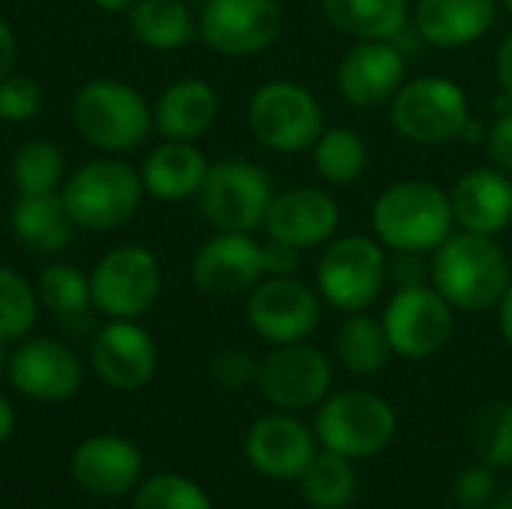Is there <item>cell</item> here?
<instances>
[{
	"label": "cell",
	"mask_w": 512,
	"mask_h": 509,
	"mask_svg": "<svg viewBox=\"0 0 512 509\" xmlns=\"http://www.w3.org/2000/svg\"><path fill=\"white\" fill-rule=\"evenodd\" d=\"M471 444L489 468H512V402L492 399L471 420Z\"/></svg>",
	"instance_id": "obj_35"
},
{
	"label": "cell",
	"mask_w": 512,
	"mask_h": 509,
	"mask_svg": "<svg viewBox=\"0 0 512 509\" xmlns=\"http://www.w3.org/2000/svg\"><path fill=\"white\" fill-rule=\"evenodd\" d=\"M336 357L351 375H378L393 357L381 318H372L366 312L348 315L336 330Z\"/></svg>",
	"instance_id": "obj_29"
},
{
	"label": "cell",
	"mask_w": 512,
	"mask_h": 509,
	"mask_svg": "<svg viewBox=\"0 0 512 509\" xmlns=\"http://www.w3.org/2000/svg\"><path fill=\"white\" fill-rule=\"evenodd\" d=\"M390 282V255L375 234L333 237L315 267V288L321 300L345 315L366 312Z\"/></svg>",
	"instance_id": "obj_6"
},
{
	"label": "cell",
	"mask_w": 512,
	"mask_h": 509,
	"mask_svg": "<svg viewBox=\"0 0 512 509\" xmlns=\"http://www.w3.org/2000/svg\"><path fill=\"white\" fill-rule=\"evenodd\" d=\"M300 489L312 509H342L357 495V471L351 459L324 450L300 474Z\"/></svg>",
	"instance_id": "obj_32"
},
{
	"label": "cell",
	"mask_w": 512,
	"mask_h": 509,
	"mask_svg": "<svg viewBox=\"0 0 512 509\" xmlns=\"http://www.w3.org/2000/svg\"><path fill=\"white\" fill-rule=\"evenodd\" d=\"M408 81V60L396 39H357L336 66L339 96L360 108H381Z\"/></svg>",
	"instance_id": "obj_17"
},
{
	"label": "cell",
	"mask_w": 512,
	"mask_h": 509,
	"mask_svg": "<svg viewBox=\"0 0 512 509\" xmlns=\"http://www.w3.org/2000/svg\"><path fill=\"white\" fill-rule=\"evenodd\" d=\"M96 9H102V12H108V15H126L138 0H90Z\"/></svg>",
	"instance_id": "obj_46"
},
{
	"label": "cell",
	"mask_w": 512,
	"mask_h": 509,
	"mask_svg": "<svg viewBox=\"0 0 512 509\" xmlns=\"http://www.w3.org/2000/svg\"><path fill=\"white\" fill-rule=\"evenodd\" d=\"M339 201L321 186H294L273 195V204L264 216L267 240L291 246L297 252L327 246L339 231Z\"/></svg>",
	"instance_id": "obj_19"
},
{
	"label": "cell",
	"mask_w": 512,
	"mask_h": 509,
	"mask_svg": "<svg viewBox=\"0 0 512 509\" xmlns=\"http://www.w3.org/2000/svg\"><path fill=\"white\" fill-rule=\"evenodd\" d=\"M12 237L33 255H60L75 234V222L60 198L51 195H18L9 213Z\"/></svg>",
	"instance_id": "obj_26"
},
{
	"label": "cell",
	"mask_w": 512,
	"mask_h": 509,
	"mask_svg": "<svg viewBox=\"0 0 512 509\" xmlns=\"http://www.w3.org/2000/svg\"><path fill=\"white\" fill-rule=\"evenodd\" d=\"M6 378L21 396L45 405H60L81 390L84 369L78 354L66 342L51 336H27L15 342L9 354Z\"/></svg>",
	"instance_id": "obj_16"
},
{
	"label": "cell",
	"mask_w": 512,
	"mask_h": 509,
	"mask_svg": "<svg viewBox=\"0 0 512 509\" xmlns=\"http://www.w3.org/2000/svg\"><path fill=\"white\" fill-rule=\"evenodd\" d=\"M246 123L252 138L282 156L309 153L327 129L324 108L306 84L291 78L264 81L246 105Z\"/></svg>",
	"instance_id": "obj_8"
},
{
	"label": "cell",
	"mask_w": 512,
	"mask_h": 509,
	"mask_svg": "<svg viewBox=\"0 0 512 509\" xmlns=\"http://www.w3.org/2000/svg\"><path fill=\"white\" fill-rule=\"evenodd\" d=\"M90 366L105 387L135 393L156 375V339L138 321H108L90 339Z\"/></svg>",
	"instance_id": "obj_18"
},
{
	"label": "cell",
	"mask_w": 512,
	"mask_h": 509,
	"mask_svg": "<svg viewBox=\"0 0 512 509\" xmlns=\"http://www.w3.org/2000/svg\"><path fill=\"white\" fill-rule=\"evenodd\" d=\"M300 264V252L276 240L258 243L252 234L216 231L204 240L192 258L189 276L204 297H240L249 294L267 276H288Z\"/></svg>",
	"instance_id": "obj_3"
},
{
	"label": "cell",
	"mask_w": 512,
	"mask_h": 509,
	"mask_svg": "<svg viewBox=\"0 0 512 509\" xmlns=\"http://www.w3.org/2000/svg\"><path fill=\"white\" fill-rule=\"evenodd\" d=\"M132 509H213V504L195 480L180 474H156L141 480Z\"/></svg>",
	"instance_id": "obj_36"
},
{
	"label": "cell",
	"mask_w": 512,
	"mask_h": 509,
	"mask_svg": "<svg viewBox=\"0 0 512 509\" xmlns=\"http://www.w3.org/2000/svg\"><path fill=\"white\" fill-rule=\"evenodd\" d=\"M36 285H30L15 267L0 264V342L15 345L30 336L39 315Z\"/></svg>",
	"instance_id": "obj_34"
},
{
	"label": "cell",
	"mask_w": 512,
	"mask_h": 509,
	"mask_svg": "<svg viewBox=\"0 0 512 509\" xmlns=\"http://www.w3.org/2000/svg\"><path fill=\"white\" fill-rule=\"evenodd\" d=\"M498 327H501L504 342L512 348V282L507 294H504V300H501V306H498Z\"/></svg>",
	"instance_id": "obj_45"
},
{
	"label": "cell",
	"mask_w": 512,
	"mask_h": 509,
	"mask_svg": "<svg viewBox=\"0 0 512 509\" xmlns=\"http://www.w3.org/2000/svg\"><path fill=\"white\" fill-rule=\"evenodd\" d=\"M273 195V180L261 165L249 159H219L210 162L195 204L213 231L255 234L264 228Z\"/></svg>",
	"instance_id": "obj_9"
},
{
	"label": "cell",
	"mask_w": 512,
	"mask_h": 509,
	"mask_svg": "<svg viewBox=\"0 0 512 509\" xmlns=\"http://www.w3.org/2000/svg\"><path fill=\"white\" fill-rule=\"evenodd\" d=\"M126 21L129 33L153 51H180L198 39V18L183 0H138Z\"/></svg>",
	"instance_id": "obj_28"
},
{
	"label": "cell",
	"mask_w": 512,
	"mask_h": 509,
	"mask_svg": "<svg viewBox=\"0 0 512 509\" xmlns=\"http://www.w3.org/2000/svg\"><path fill=\"white\" fill-rule=\"evenodd\" d=\"M498 3H501V9H504V12L512 18V0H498Z\"/></svg>",
	"instance_id": "obj_49"
},
{
	"label": "cell",
	"mask_w": 512,
	"mask_h": 509,
	"mask_svg": "<svg viewBox=\"0 0 512 509\" xmlns=\"http://www.w3.org/2000/svg\"><path fill=\"white\" fill-rule=\"evenodd\" d=\"M399 420L387 399L369 390H342L321 402L315 435L324 450L345 459H369L384 453L396 438Z\"/></svg>",
	"instance_id": "obj_10"
},
{
	"label": "cell",
	"mask_w": 512,
	"mask_h": 509,
	"mask_svg": "<svg viewBox=\"0 0 512 509\" xmlns=\"http://www.w3.org/2000/svg\"><path fill=\"white\" fill-rule=\"evenodd\" d=\"M15 63H18V36L12 24L0 15V78L15 72Z\"/></svg>",
	"instance_id": "obj_42"
},
{
	"label": "cell",
	"mask_w": 512,
	"mask_h": 509,
	"mask_svg": "<svg viewBox=\"0 0 512 509\" xmlns=\"http://www.w3.org/2000/svg\"><path fill=\"white\" fill-rule=\"evenodd\" d=\"M36 297L45 312H51L57 321L90 312L93 297H90V273L78 270L75 264H48L39 279H36Z\"/></svg>",
	"instance_id": "obj_33"
},
{
	"label": "cell",
	"mask_w": 512,
	"mask_h": 509,
	"mask_svg": "<svg viewBox=\"0 0 512 509\" xmlns=\"http://www.w3.org/2000/svg\"><path fill=\"white\" fill-rule=\"evenodd\" d=\"M285 9L279 0H207L198 39L222 57H255L279 42Z\"/></svg>",
	"instance_id": "obj_13"
},
{
	"label": "cell",
	"mask_w": 512,
	"mask_h": 509,
	"mask_svg": "<svg viewBox=\"0 0 512 509\" xmlns=\"http://www.w3.org/2000/svg\"><path fill=\"white\" fill-rule=\"evenodd\" d=\"M207 375L222 390H246L258 381V360L243 348H225L210 357Z\"/></svg>",
	"instance_id": "obj_38"
},
{
	"label": "cell",
	"mask_w": 512,
	"mask_h": 509,
	"mask_svg": "<svg viewBox=\"0 0 512 509\" xmlns=\"http://www.w3.org/2000/svg\"><path fill=\"white\" fill-rule=\"evenodd\" d=\"M309 156L318 177L333 186H351L369 168V144L357 129L348 126H327L312 144Z\"/></svg>",
	"instance_id": "obj_30"
},
{
	"label": "cell",
	"mask_w": 512,
	"mask_h": 509,
	"mask_svg": "<svg viewBox=\"0 0 512 509\" xmlns=\"http://www.w3.org/2000/svg\"><path fill=\"white\" fill-rule=\"evenodd\" d=\"M432 288L459 312L498 309L512 282V264L495 237L453 231L429 261Z\"/></svg>",
	"instance_id": "obj_1"
},
{
	"label": "cell",
	"mask_w": 512,
	"mask_h": 509,
	"mask_svg": "<svg viewBox=\"0 0 512 509\" xmlns=\"http://www.w3.org/2000/svg\"><path fill=\"white\" fill-rule=\"evenodd\" d=\"M246 321L270 345L306 342L321 324V294L294 273L267 276L249 291Z\"/></svg>",
	"instance_id": "obj_14"
},
{
	"label": "cell",
	"mask_w": 512,
	"mask_h": 509,
	"mask_svg": "<svg viewBox=\"0 0 512 509\" xmlns=\"http://www.w3.org/2000/svg\"><path fill=\"white\" fill-rule=\"evenodd\" d=\"M495 474L486 462L465 468L453 483V498L462 509H486L495 501Z\"/></svg>",
	"instance_id": "obj_39"
},
{
	"label": "cell",
	"mask_w": 512,
	"mask_h": 509,
	"mask_svg": "<svg viewBox=\"0 0 512 509\" xmlns=\"http://www.w3.org/2000/svg\"><path fill=\"white\" fill-rule=\"evenodd\" d=\"M15 435V408L12 402L0 393V447Z\"/></svg>",
	"instance_id": "obj_44"
},
{
	"label": "cell",
	"mask_w": 512,
	"mask_h": 509,
	"mask_svg": "<svg viewBox=\"0 0 512 509\" xmlns=\"http://www.w3.org/2000/svg\"><path fill=\"white\" fill-rule=\"evenodd\" d=\"M495 72H498V84H501V96L512 105V33L504 36V42L498 45L495 54Z\"/></svg>",
	"instance_id": "obj_43"
},
{
	"label": "cell",
	"mask_w": 512,
	"mask_h": 509,
	"mask_svg": "<svg viewBox=\"0 0 512 509\" xmlns=\"http://www.w3.org/2000/svg\"><path fill=\"white\" fill-rule=\"evenodd\" d=\"M210 159L201 153L195 141H171L162 138L141 165V183L144 192L153 195L156 201H189L198 195L204 177H207Z\"/></svg>",
	"instance_id": "obj_25"
},
{
	"label": "cell",
	"mask_w": 512,
	"mask_h": 509,
	"mask_svg": "<svg viewBox=\"0 0 512 509\" xmlns=\"http://www.w3.org/2000/svg\"><path fill=\"white\" fill-rule=\"evenodd\" d=\"M45 93L36 78L24 72H9L0 78V120L3 123H24L42 111Z\"/></svg>",
	"instance_id": "obj_37"
},
{
	"label": "cell",
	"mask_w": 512,
	"mask_h": 509,
	"mask_svg": "<svg viewBox=\"0 0 512 509\" xmlns=\"http://www.w3.org/2000/svg\"><path fill=\"white\" fill-rule=\"evenodd\" d=\"M69 474L93 498L111 501L135 492L144 477L141 450L123 435H90L84 438L69 459Z\"/></svg>",
	"instance_id": "obj_20"
},
{
	"label": "cell",
	"mask_w": 512,
	"mask_h": 509,
	"mask_svg": "<svg viewBox=\"0 0 512 509\" xmlns=\"http://www.w3.org/2000/svg\"><path fill=\"white\" fill-rule=\"evenodd\" d=\"M486 509H512V498H507V501H492Z\"/></svg>",
	"instance_id": "obj_48"
},
{
	"label": "cell",
	"mask_w": 512,
	"mask_h": 509,
	"mask_svg": "<svg viewBox=\"0 0 512 509\" xmlns=\"http://www.w3.org/2000/svg\"><path fill=\"white\" fill-rule=\"evenodd\" d=\"M315 456V435L288 411L261 417L246 435L249 465L270 480H300Z\"/></svg>",
	"instance_id": "obj_21"
},
{
	"label": "cell",
	"mask_w": 512,
	"mask_h": 509,
	"mask_svg": "<svg viewBox=\"0 0 512 509\" xmlns=\"http://www.w3.org/2000/svg\"><path fill=\"white\" fill-rule=\"evenodd\" d=\"M6 360H9V354H6V342H0V375L6 372Z\"/></svg>",
	"instance_id": "obj_47"
},
{
	"label": "cell",
	"mask_w": 512,
	"mask_h": 509,
	"mask_svg": "<svg viewBox=\"0 0 512 509\" xmlns=\"http://www.w3.org/2000/svg\"><path fill=\"white\" fill-rule=\"evenodd\" d=\"M468 90L444 75L408 78L390 99L393 129L417 147H441L465 135L471 123Z\"/></svg>",
	"instance_id": "obj_7"
},
{
	"label": "cell",
	"mask_w": 512,
	"mask_h": 509,
	"mask_svg": "<svg viewBox=\"0 0 512 509\" xmlns=\"http://www.w3.org/2000/svg\"><path fill=\"white\" fill-rule=\"evenodd\" d=\"M486 156H489V165H495L498 171L510 174L512 177V105L507 111H501L495 117V123L486 129Z\"/></svg>",
	"instance_id": "obj_40"
},
{
	"label": "cell",
	"mask_w": 512,
	"mask_h": 509,
	"mask_svg": "<svg viewBox=\"0 0 512 509\" xmlns=\"http://www.w3.org/2000/svg\"><path fill=\"white\" fill-rule=\"evenodd\" d=\"M9 177L18 195L60 192L66 183V156L51 138H30L15 150Z\"/></svg>",
	"instance_id": "obj_31"
},
{
	"label": "cell",
	"mask_w": 512,
	"mask_h": 509,
	"mask_svg": "<svg viewBox=\"0 0 512 509\" xmlns=\"http://www.w3.org/2000/svg\"><path fill=\"white\" fill-rule=\"evenodd\" d=\"M333 366L327 354L306 342L273 345V351L258 363L255 387L279 411H306L330 396Z\"/></svg>",
	"instance_id": "obj_15"
},
{
	"label": "cell",
	"mask_w": 512,
	"mask_h": 509,
	"mask_svg": "<svg viewBox=\"0 0 512 509\" xmlns=\"http://www.w3.org/2000/svg\"><path fill=\"white\" fill-rule=\"evenodd\" d=\"M219 117V93L204 78H180L168 84L153 105V132L171 141L204 138Z\"/></svg>",
	"instance_id": "obj_24"
},
{
	"label": "cell",
	"mask_w": 512,
	"mask_h": 509,
	"mask_svg": "<svg viewBox=\"0 0 512 509\" xmlns=\"http://www.w3.org/2000/svg\"><path fill=\"white\" fill-rule=\"evenodd\" d=\"M411 0H321L327 24L357 39H399L411 21Z\"/></svg>",
	"instance_id": "obj_27"
},
{
	"label": "cell",
	"mask_w": 512,
	"mask_h": 509,
	"mask_svg": "<svg viewBox=\"0 0 512 509\" xmlns=\"http://www.w3.org/2000/svg\"><path fill=\"white\" fill-rule=\"evenodd\" d=\"M69 117L75 132L108 156L141 147L153 132V108L132 84L117 78L84 81L72 96Z\"/></svg>",
	"instance_id": "obj_4"
},
{
	"label": "cell",
	"mask_w": 512,
	"mask_h": 509,
	"mask_svg": "<svg viewBox=\"0 0 512 509\" xmlns=\"http://www.w3.org/2000/svg\"><path fill=\"white\" fill-rule=\"evenodd\" d=\"M141 171L117 156H99L66 174L60 198L81 231H117L135 219L144 201Z\"/></svg>",
	"instance_id": "obj_5"
},
{
	"label": "cell",
	"mask_w": 512,
	"mask_h": 509,
	"mask_svg": "<svg viewBox=\"0 0 512 509\" xmlns=\"http://www.w3.org/2000/svg\"><path fill=\"white\" fill-rule=\"evenodd\" d=\"M498 0H417L411 21L417 36L441 51L480 42L498 21Z\"/></svg>",
	"instance_id": "obj_23"
},
{
	"label": "cell",
	"mask_w": 512,
	"mask_h": 509,
	"mask_svg": "<svg viewBox=\"0 0 512 509\" xmlns=\"http://www.w3.org/2000/svg\"><path fill=\"white\" fill-rule=\"evenodd\" d=\"M390 282H396V288L429 285L432 273H429L426 255L423 252H393V258H390Z\"/></svg>",
	"instance_id": "obj_41"
},
{
	"label": "cell",
	"mask_w": 512,
	"mask_h": 509,
	"mask_svg": "<svg viewBox=\"0 0 512 509\" xmlns=\"http://www.w3.org/2000/svg\"><path fill=\"white\" fill-rule=\"evenodd\" d=\"M450 207L459 231L498 237L512 225V177L495 165H477L453 183Z\"/></svg>",
	"instance_id": "obj_22"
},
{
	"label": "cell",
	"mask_w": 512,
	"mask_h": 509,
	"mask_svg": "<svg viewBox=\"0 0 512 509\" xmlns=\"http://www.w3.org/2000/svg\"><path fill=\"white\" fill-rule=\"evenodd\" d=\"M372 234L387 252L432 255L453 231L450 192L432 180H396L372 201Z\"/></svg>",
	"instance_id": "obj_2"
},
{
	"label": "cell",
	"mask_w": 512,
	"mask_h": 509,
	"mask_svg": "<svg viewBox=\"0 0 512 509\" xmlns=\"http://www.w3.org/2000/svg\"><path fill=\"white\" fill-rule=\"evenodd\" d=\"M162 294V264L147 246H114L90 273L93 309L108 321H138Z\"/></svg>",
	"instance_id": "obj_11"
},
{
	"label": "cell",
	"mask_w": 512,
	"mask_h": 509,
	"mask_svg": "<svg viewBox=\"0 0 512 509\" xmlns=\"http://www.w3.org/2000/svg\"><path fill=\"white\" fill-rule=\"evenodd\" d=\"M381 324L390 348L405 360H429L441 354L456 333V309L429 285L396 288L387 300Z\"/></svg>",
	"instance_id": "obj_12"
}]
</instances>
